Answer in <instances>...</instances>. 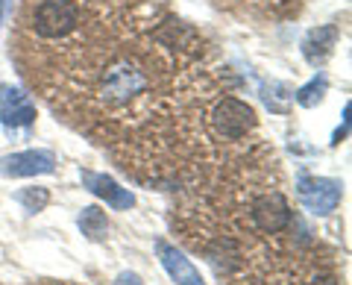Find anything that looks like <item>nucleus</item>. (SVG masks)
<instances>
[{
  "label": "nucleus",
  "instance_id": "nucleus-11",
  "mask_svg": "<svg viewBox=\"0 0 352 285\" xmlns=\"http://www.w3.org/2000/svg\"><path fill=\"white\" fill-rule=\"evenodd\" d=\"M326 89H329V80H326L323 74H317L311 83H308V85H302V89L296 92V103H300V106H305V109H311V106H317V103L323 101Z\"/></svg>",
  "mask_w": 352,
  "mask_h": 285
},
{
  "label": "nucleus",
  "instance_id": "nucleus-5",
  "mask_svg": "<svg viewBox=\"0 0 352 285\" xmlns=\"http://www.w3.org/2000/svg\"><path fill=\"white\" fill-rule=\"evenodd\" d=\"M36 120V103L12 85H0V124L9 129L30 127Z\"/></svg>",
  "mask_w": 352,
  "mask_h": 285
},
{
  "label": "nucleus",
  "instance_id": "nucleus-1",
  "mask_svg": "<svg viewBox=\"0 0 352 285\" xmlns=\"http://www.w3.org/2000/svg\"><path fill=\"white\" fill-rule=\"evenodd\" d=\"M82 21L80 0H38L30 15V30L44 41H62L74 36Z\"/></svg>",
  "mask_w": 352,
  "mask_h": 285
},
{
  "label": "nucleus",
  "instance_id": "nucleus-2",
  "mask_svg": "<svg viewBox=\"0 0 352 285\" xmlns=\"http://www.w3.org/2000/svg\"><path fill=\"white\" fill-rule=\"evenodd\" d=\"M208 129H212V136L217 141H229V145H238V141H244L252 129H256V109L250 103L238 101L232 94H223L217 97L212 112H208Z\"/></svg>",
  "mask_w": 352,
  "mask_h": 285
},
{
  "label": "nucleus",
  "instance_id": "nucleus-13",
  "mask_svg": "<svg viewBox=\"0 0 352 285\" xmlns=\"http://www.w3.org/2000/svg\"><path fill=\"white\" fill-rule=\"evenodd\" d=\"M115 285H144V282L138 279V273H129V271H126V273H120Z\"/></svg>",
  "mask_w": 352,
  "mask_h": 285
},
{
  "label": "nucleus",
  "instance_id": "nucleus-6",
  "mask_svg": "<svg viewBox=\"0 0 352 285\" xmlns=\"http://www.w3.org/2000/svg\"><path fill=\"white\" fill-rule=\"evenodd\" d=\"M156 253H159L162 268L168 271V277L176 285H206L200 271L191 265V259H185L182 250H176L173 244H168V241H156Z\"/></svg>",
  "mask_w": 352,
  "mask_h": 285
},
{
  "label": "nucleus",
  "instance_id": "nucleus-9",
  "mask_svg": "<svg viewBox=\"0 0 352 285\" xmlns=\"http://www.w3.org/2000/svg\"><path fill=\"white\" fill-rule=\"evenodd\" d=\"M76 226H80L82 235L91 238V241H103L109 233V221H106L103 209H97V206H85L80 212V218H76Z\"/></svg>",
  "mask_w": 352,
  "mask_h": 285
},
{
  "label": "nucleus",
  "instance_id": "nucleus-10",
  "mask_svg": "<svg viewBox=\"0 0 352 285\" xmlns=\"http://www.w3.org/2000/svg\"><path fill=\"white\" fill-rule=\"evenodd\" d=\"M15 200L24 206L27 212H41L44 206L50 203V191L41 189V185H27V189H18L15 191Z\"/></svg>",
  "mask_w": 352,
  "mask_h": 285
},
{
  "label": "nucleus",
  "instance_id": "nucleus-7",
  "mask_svg": "<svg viewBox=\"0 0 352 285\" xmlns=\"http://www.w3.org/2000/svg\"><path fill=\"white\" fill-rule=\"evenodd\" d=\"M80 180L88 191L97 194L100 200H106L112 209H132V206H135V197L129 194V189H120V185L112 177H106V173L80 171Z\"/></svg>",
  "mask_w": 352,
  "mask_h": 285
},
{
  "label": "nucleus",
  "instance_id": "nucleus-8",
  "mask_svg": "<svg viewBox=\"0 0 352 285\" xmlns=\"http://www.w3.org/2000/svg\"><path fill=\"white\" fill-rule=\"evenodd\" d=\"M338 45V27L335 24H323V27H314L305 32L302 39V56L308 65H323L332 50Z\"/></svg>",
  "mask_w": 352,
  "mask_h": 285
},
{
  "label": "nucleus",
  "instance_id": "nucleus-4",
  "mask_svg": "<svg viewBox=\"0 0 352 285\" xmlns=\"http://www.w3.org/2000/svg\"><path fill=\"white\" fill-rule=\"evenodd\" d=\"M56 171V156L50 150H24L0 159V173L3 177H38V173Z\"/></svg>",
  "mask_w": 352,
  "mask_h": 285
},
{
  "label": "nucleus",
  "instance_id": "nucleus-3",
  "mask_svg": "<svg viewBox=\"0 0 352 285\" xmlns=\"http://www.w3.org/2000/svg\"><path fill=\"white\" fill-rule=\"evenodd\" d=\"M296 194H300L302 206L311 215H332L338 209L340 197H344V185L329 177H308L305 171H300V177H296Z\"/></svg>",
  "mask_w": 352,
  "mask_h": 285
},
{
  "label": "nucleus",
  "instance_id": "nucleus-12",
  "mask_svg": "<svg viewBox=\"0 0 352 285\" xmlns=\"http://www.w3.org/2000/svg\"><path fill=\"white\" fill-rule=\"evenodd\" d=\"M346 129H349V106L344 109V124H340V127L335 129V136H332V145H340V138L346 136Z\"/></svg>",
  "mask_w": 352,
  "mask_h": 285
}]
</instances>
